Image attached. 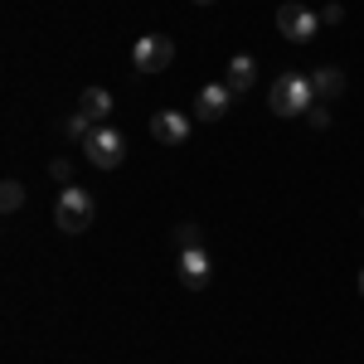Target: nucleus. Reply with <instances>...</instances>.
Wrapping results in <instances>:
<instances>
[{
    "label": "nucleus",
    "instance_id": "9",
    "mask_svg": "<svg viewBox=\"0 0 364 364\" xmlns=\"http://www.w3.org/2000/svg\"><path fill=\"white\" fill-rule=\"evenodd\" d=\"M228 107H233V92H228V83H209V87L195 97V117H199V122H219Z\"/></svg>",
    "mask_w": 364,
    "mask_h": 364
},
{
    "label": "nucleus",
    "instance_id": "15",
    "mask_svg": "<svg viewBox=\"0 0 364 364\" xmlns=\"http://www.w3.org/2000/svg\"><path fill=\"white\" fill-rule=\"evenodd\" d=\"M306 122L316 127V132H326V127H331V112H326V102H316V107L306 112Z\"/></svg>",
    "mask_w": 364,
    "mask_h": 364
},
{
    "label": "nucleus",
    "instance_id": "14",
    "mask_svg": "<svg viewBox=\"0 0 364 364\" xmlns=\"http://www.w3.org/2000/svg\"><path fill=\"white\" fill-rule=\"evenodd\" d=\"M175 248H199V224H195V219L175 224Z\"/></svg>",
    "mask_w": 364,
    "mask_h": 364
},
{
    "label": "nucleus",
    "instance_id": "12",
    "mask_svg": "<svg viewBox=\"0 0 364 364\" xmlns=\"http://www.w3.org/2000/svg\"><path fill=\"white\" fill-rule=\"evenodd\" d=\"M92 127H97V122H92L87 112H68V117H63V132H68L73 141H87V136H92Z\"/></svg>",
    "mask_w": 364,
    "mask_h": 364
},
{
    "label": "nucleus",
    "instance_id": "6",
    "mask_svg": "<svg viewBox=\"0 0 364 364\" xmlns=\"http://www.w3.org/2000/svg\"><path fill=\"white\" fill-rule=\"evenodd\" d=\"M151 136L161 146H185L190 141V117L185 112H156L151 117Z\"/></svg>",
    "mask_w": 364,
    "mask_h": 364
},
{
    "label": "nucleus",
    "instance_id": "1",
    "mask_svg": "<svg viewBox=\"0 0 364 364\" xmlns=\"http://www.w3.org/2000/svg\"><path fill=\"white\" fill-rule=\"evenodd\" d=\"M267 102H272L277 117H306L311 107H316V83H311V73H277Z\"/></svg>",
    "mask_w": 364,
    "mask_h": 364
},
{
    "label": "nucleus",
    "instance_id": "2",
    "mask_svg": "<svg viewBox=\"0 0 364 364\" xmlns=\"http://www.w3.org/2000/svg\"><path fill=\"white\" fill-rule=\"evenodd\" d=\"M92 219H97V199L83 185H63V195L54 204V224L63 233H83V228H92Z\"/></svg>",
    "mask_w": 364,
    "mask_h": 364
},
{
    "label": "nucleus",
    "instance_id": "8",
    "mask_svg": "<svg viewBox=\"0 0 364 364\" xmlns=\"http://www.w3.org/2000/svg\"><path fill=\"white\" fill-rule=\"evenodd\" d=\"M224 83L233 97H243V92H252V83H257V58L252 54H233L224 68Z\"/></svg>",
    "mask_w": 364,
    "mask_h": 364
},
{
    "label": "nucleus",
    "instance_id": "16",
    "mask_svg": "<svg viewBox=\"0 0 364 364\" xmlns=\"http://www.w3.org/2000/svg\"><path fill=\"white\" fill-rule=\"evenodd\" d=\"M340 20H345V5H340V0H331V5L321 10V25H340Z\"/></svg>",
    "mask_w": 364,
    "mask_h": 364
},
{
    "label": "nucleus",
    "instance_id": "4",
    "mask_svg": "<svg viewBox=\"0 0 364 364\" xmlns=\"http://www.w3.org/2000/svg\"><path fill=\"white\" fill-rule=\"evenodd\" d=\"M277 29H282V39H291V44H311L316 29H321V15L306 10L301 0H287V5L277 10Z\"/></svg>",
    "mask_w": 364,
    "mask_h": 364
},
{
    "label": "nucleus",
    "instance_id": "7",
    "mask_svg": "<svg viewBox=\"0 0 364 364\" xmlns=\"http://www.w3.org/2000/svg\"><path fill=\"white\" fill-rule=\"evenodd\" d=\"M209 272H214V262H209L204 248H180V282H185L190 291L209 287Z\"/></svg>",
    "mask_w": 364,
    "mask_h": 364
},
{
    "label": "nucleus",
    "instance_id": "5",
    "mask_svg": "<svg viewBox=\"0 0 364 364\" xmlns=\"http://www.w3.org/2000/svg\"><path fill=\"white\" fill-rule=\"evenodd\" d=\"M170 58H175V39L170 34H141L132 44V63L141 73H161V68H170Z\"/></svg>",
    "mask_w": 364,
    "mask_h": 364
},
{
    "label": "nucleus",
    "instance_id": "10",
    "mask_svg": "<svg viewBox=\"0 0 364 364\" xmlns=\"http://www.w3.org/2000/svg\"><path fill=\"white\" fill-rule=\"evenodd\" d=\"M78 112H87L97 127H107V117H112V92H107V87H87L83 97H78Z\"/></svg>",
    "mask_w": 364,
    "mask_h": 364
},
{
    "label": "nucleus",
    "instance_id": "18",
    "mask_svg": "<svg viewBox=\"0 0 364 364\" xmlns=\"http://www.w3.org/2000/svg\"><path fill=\"white\" fill-rule=\"evenodd\" d=\"M360 296H364V272H360Z\"/></svg>",
    "mask_w": 364,
    "mask_h": 364
},
{
    "label": "nucleus",
    "instance_id": "3",
    "mask_svg": "<svg viewBox=\"0 0 364 364\" xmlns=\"http://www.w3.org/2000/svg\"><path fill=\"white\" fill-rule=\"evenodd\" d=\"M83 151L97 170H117L127 161V136H122L117 127H92V136L83 141Z\"/></svg>",
    "mask_w": 364,
    "mask_h": 364
},
{
    "label": "nucleus",
    "instance_id": "13",
    "mask_svg": "<svg viewBox=\"0 0 364 364\" xmlns=\"http://www.w3.org/2000/svg\"><path fill=\"white\" fill-rule=\"evenodd\" d=\"M20 204H25V185H20V180H5V185H0V209L15 214Z\"/></svg>",
    "mask_w": 364,
    "mask_h": 364
},
{
    "label": "nucleus",
    "instance_id": "11",
    "mask_svg": "<svg viewBox=\"0 0 364 364\" xmlns=\"http://www.w3.org/2000/svg\"><path fill=\"white\" fill-rule=\"evenodd\" d=\"M311 83H316V102H336L340 92H345V73L340 68H316Z\"/></svg>",
    "mask_w": 364,
    "mask_h": 364
},
{
    "label": "nucleus",
    "instance_id": "19",
    "mask_svg": "<svg viewBox=\"0 0 364 364\" xmlns=\"http://www.w3.org/2000/svg\"><path fill=\"white\" fill-rule=\"evenodd\" d=\"M195 5H214V0H195Z\"/></svg>",
    "mask_w": 364,
    "mask_h": 364
},
{
    "label": "nucleus",
    "instance_id": "17",
    "mask_svg": "<svg viewBox=\"0 0 364 364\" xmlns=\"http://www.w3.org/2000/svg\"><path fill=\"white\" fill-rule=\"evenodd\" d=\"M49 170H54V180H63V185H73V166H68V161H54Z\"/></svg>",
    "mask_w": 364,
    "mask_h": 364
}]
</instances>
